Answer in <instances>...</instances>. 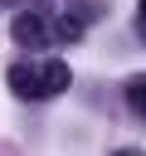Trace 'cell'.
I'll list each match as a JSON object with an SVG mask.
<instances>
[{"mask_svg": "<svg viewBox=\"0 0 146 156\" xmlns=\"http://www.w3.org/2000/svg\"><path fill=\"white\" fill-rule=\"evenodd\" d=\"M127 98H131V107L146 117V78H131V83H127Z\"/></svg>", "mask_w": 146, "mask_h": 156, "instance_id": "5b68a950", "label": "cell"}, {"mask_svg": "<svg viewBox=\"0 0 146 156\" xmlns=\"http://www.w3.org/2000/svg\"><path fill=\"white\" fill-rule=\"evenodd\" d=\"M83 29H88V20H83L78 10H63V15L54 20V39H58V44H73V39H83Z\"/></svg>", "mask_w": 146, "mask_h": 156, "instance_id": "277c9868", "label": "cell"}, {"mask_svg": "<svg viewBox=\"0 0 146 156\" xmlns=\"http://www.w3.org/2000/svg\"><path fill=\"white\" fill-rule=\"evenodd\" d=\"M5 5H19V0H5Z\"/></svg>", "mask_w": 146, "mask_h": 156, "instance_id": "52a82bcc", "label": "cell"}, {"mask_svg": "<svg viewBox=\"0 0 146 156\" xmlns=\"http://www.w3.org/2000/svg\"><path fill=\"white\" fill-rule=\"evenodd\" d=\"M136 15H141V29H146V0H136Z\"/></svg>", "mask_w": 146, "mask_h": 156, "instance_id": "8992f818", "label": "cell"}, {"mask_svg": "<svg viewBox=\"0 0 146 156\" xmlns=\"http://www.w3.org/2000/svg\"><path fill=\"white\" fill-rule=\"evenodd\" d=\"M5 78H10V93L15 98H39V68L34 63H15Z\"/></svg>", "mask_w": 146, "mask_h": 156, "instance_id": "3957f363", "label": "cell"}, {"mask_svg": "<svg viewBox=\"0 0 146 156\" xmlns=\"http://www.w3.org/2000/svg\"><path fill=\"white\" fill-rule=\"evenodd\" d=\"M68 83H73V68L63 58L39 63V98H58V93H68Z\"/></svg>", "mask_w": 146, "mask_h": 156, "instance_id": "7a4b0ae2", "label": "cell"}, {"mask_svg": "<svg viewBox=\"0 0 146 156\" xmlns=\"http://www.w3.org/2000/svg\"><path fill=\"white\" fill-rule=\"evenodd\" d=\"M10 34H15V44H19V49H49V44H54V24H49L39 10H24V15H15Z\"/></svg>", "mask_w": 146, "mask_h": 156, "instance_id": "6da1fadb", "label": "cell"}]
</instances>
